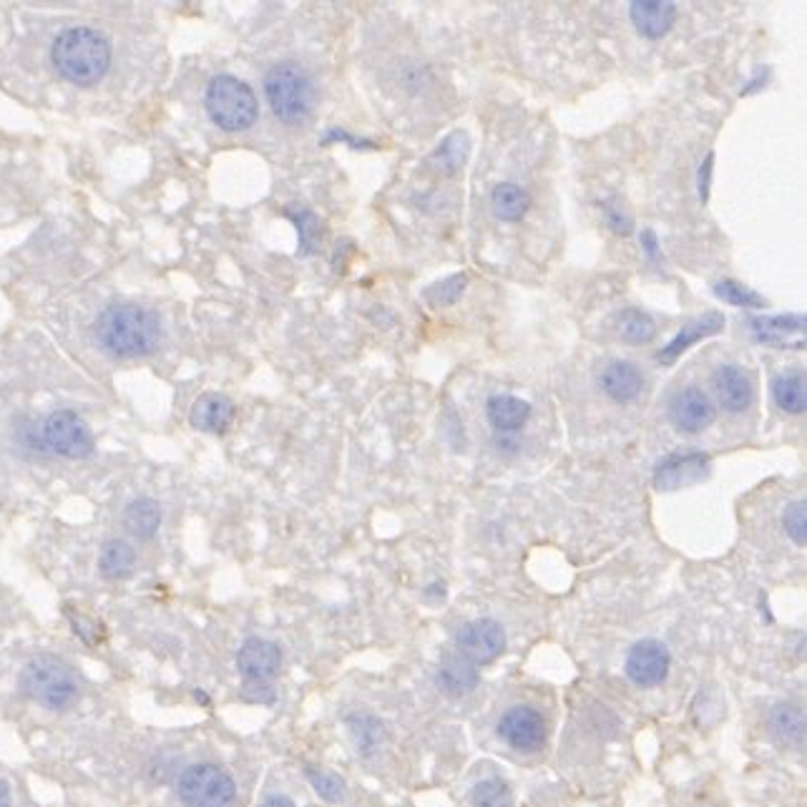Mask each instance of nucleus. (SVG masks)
<instances>
[{"label":"nucleus","instance_id":"f257e3e1","mask_svg":"<svg viewBox=\"0 0 807 807\" xmlns=\"http://www.w3.org/2000/svg\"><path fill=\"white\" fill-rule=\"evenodd\" d=\"M97 340L111 358H146L162 345V320L149 307L111 305L99 315Z\"/></svg>","mask_w":807,"mask_h":807},{"label":"nucleus","instance_id":"f03ea898","mask_svg":"<svg viewBox=\"0 0 807 807\" xmlns=\"http://www.w3.org/2000/svg\"><path fill=\"white\" fill-rule=\"evenodd\" d=\"M51 61L68 84L89 89V86H97L106 76L111 66V46L93 28H66L63 34L55 36L51 46Z\"/></svg>","mask_w":807,"mask_h":807},{"label":"nucleus","instance_id":"7ed1b4c3","mask_svg":"<svg viewBox=\"0 0 807 807\" xmlns=\"http://www.w3.org/2000/svg\"><path fill=\"white\" fill-rule=\"evenodd\" d=\"M18 690L23 697L43 704L51 712H66L74 707L81 692L76 669L55 654H38L26 662L18 675Z\"/></svg>","mask_w":807,"mask_h":807},{"label":"nucleus","instance_id":"20e7f679","mask_svg":"<svg viewBox=\"0 0 807 807\" xmlns=\"http://www.w3.org/2000/svg\"><path fill=\"white\" fill-rule=\"evenodd\" d=\"M265 97L272 114L287 126L305 124L318 104V89L310 71L295 61H280L267 71Z\"/></svg>","mask_w":807,"mask_h":807},{"label":"nucleus","instance_id":"39448f33","mask_svg":"<svg viewBox=\"0 0 807 807\" xmlns=\"http://www.w3.org/2000/svg\"><path fill=\"white\" fill-rule=\"evenodd\" d=\"M204 108H207L212 124L227 133L247 131L259 118V101L252 86L232 74L212 78L207 97H204Z\"/></svg>","mask_w":807,"mask_h":807},{"label":"nucleus","instance_id":"423d86ee","mask_svg":"<svg viewBox=\"0 0 807 807\" xmlns=\"http://www.w3.org/2000/svg\"><path fill=\"white\" fill-rule=\"evenodd\" d=\"M177 795L187 807H232L236 782L219 765H189L177 780Z\"/></svg>","mask_w":807,"mask_h":807},{"label":"nucleus","instance_id":"0eeeda50","mask_svg":"<svg viewBox=\"0 0 807 807\" xmlns=\"http://www.w3.org/2000/svg\"><path fill=\"white\" fill-rule=\"evenodd\" d=\"M41 446L53 456L68 458V461H84L93 453L97 443L86 421L74 410H55L43 421Z\"/></svg>","mask_w":807,"mask_h":807},{"label":"nucleus","instance_id":"6e6552de","mask_svg":"<svg viewBox=\"0 0 807 807\" xmlns=\"http://www.w3.org/2000/svg\"><path fill=\"white\" fill-rule=\"evenodd\" d=\"M712 473V458L700 450H690V453H669L662 458L659 465L654 469V488L664 490H682L690 486H697L702 481H707Z\"/></svg>","mask_w":807,"mask_h":807},{"label":"nucleus","instance_id":"1a4fd4ad","mask_svg":"<svg viewBox=\"0 0 807 807\" xmlns=\"http://www.w3.org/2000/svg\"><path fill=\"white\" fill-rule=\"evenodd\" d=\"M498 738L518 753H534L546 742V719L534 707L516 704L498 719Z\"/></svg>","mask_w":807,"mask_h":807},{"label":"nucleus","instance_id":"9d476101","mask_svg":"<svg viewBox=\"0 0 807 807\" xmlns=\"http://www.w3.org/2000/svg\"><path fill=\"white\" fill-rule=\"evenodd\" d=\"M456 644L458 654H461L465 662H471L473 667H478V664H488L501 656L505 649V635L498 622L476 619L469 622L461 631H458Z\"/></svg>","mask_w":807,"mask_h":807},{"label":"nucleus","instance_id":"9b49d317","mask_svg":"<svg viewBox=\"0 0 807 807\" xmlns=\"http://www.w3.org/2000/svg\"><path fill=\"white\" fill-rule=\"evenodd\" d=\"M669 418L679 433L697 435L707 431L717 418L715 402L697 385H687L669 402Z\"/></svg>","mask_w":807,"mask_h":807},{"label":"nucleus","instance_id":"f8f14e48","mask_svg":"<svg viewBox=\"0 0 807 807\" xmlns=\"http://www.w3.org/2000/svg\"><path fill=\"white\" fill-rule=\"evenodd\" d=\"M671 667V654L656 639H642L629 649L627 662H624V671L637 687H656L662 684L669 675Z\"/></svg>","mask_w":807,"mask_h":807},{"label":"nucleus","instance_id":"ddd939ff","mask_svg":"<svg viewBox=\"0 0 807 807\" xmlns=\"http://www.w3.org/2000/svg\"><path fill=\"white\" fill-rule=\"evenodd\" d=\"M282 652L280 646L262 637L244 639L236 652V669L244 677V684H267L280 675Z\"/></svg>","mask_w":807,"mask_h":807},{"label":"nucleus","instance_id":"4468645a","mask_svg":"<svg viewBox=\"0 0 807 807\" xmlns=\"http://www.w3.org/2000/svg\"><path fill=\"white\" fill-rule=\"evenodd\" d=\"M805 315L785 312V315H763V318H750V332L757 343L772 345V347H790V350H800L805 347Z\"/></svg>","mask_w":807,"mask_h":807},{"label":"nucleus","instance_id":"2eb2a0df","mask_svg":"<svg viewBox=\"0 0 807 807\" xmlns=\"http://www.w3.org/2000/svg\"><path fill=\"white\" fill-rule=\"evenodd\" d=\"M646 380L635 362L629 360H614L601 370L599 375V387L609 400L616 406H631L642 398Z\"/></svg>","mask_w":807,"mask_h":807},{"label":"nucleus","instance_id":"dca6fc26","mask_svg":"<svg viewBox=\"0 0 807 807\" xmlns=\"http://www.w3.org/2000/svg\"><path fill=\"white\" fill-rule=\"evenodd\" d=\"M712 385H715L717 402L725 413H745L755 400V387L753 380L742 370L740 366H719L712 375Z\"/></svg>","mask_w":807,"mask_h":807},{"label":"nucleus","instance_id":"f3484780","mask_svg":"<svg viewBox=\"0 0 807 807\" xmlns=\"http://www.w3.org/2000/svg\"><path fill=\"white\" fill-rule=\"evenodd\" d=\"M679 8L671 0H635L629 5V18L637 34L649 41H659L677 23Z\"/></svg>","mask_w":807,"mask_h":807},{"label":"nucleus","instance_id":"a211bd4d","mask_svg":"<svg viewBox=\"0 0 807 807\" xmlns=\"http://www.w3.org/2000/svg\"><path fill=\"white\" fill-rule=\"evenodd\" d=\"M722 330H725L722 312H704L702 318L687 322L684 328L669 340L667 347H662V350L656 353V360H659L662 366H675L692 345H697L712 335H719Z\"/></svg>","mask_w":807,"mask_h":807},{"label":"nucleus","instance_id":"6ab92c4d","mask_svg":"<svg viewBox=\"0 0 807 807\" xmlns=\"http://www.w3.org/2000/svg\"><path fill=\"white\" fill-rule=\"evenodd\" d=\"M486 418L496 435H516L531 418V402L509 393H496L486 400Z\"/></svg>","mask_w":807,"mask_h":807},{"label":"nucleus","instance_id":"aec40b11","mask_svg":"<svg viewBox=\"0 0 807 807\" xmlns=\"http://www.w3.org/2000/svg\"><path fill=\"white\" fill-rule=\"evenodd\" d=\"M234 402L221 393H204L194 400L192 413H189V423L192 428L202 433H215L221 435L229 431V425L234 423Z\"/></svg>","mask_w":807,"mask_h":807},{"label":"nucleus","instance_id":"412c9836","mask_svg":"<svg viewBox=\"0 0 807 807\" xmlns=\"http://www.w3.org/2000/svg\"><path fill=\"white\" fill-rule=\"evenodd\" d=\"M471 156V139L465 131H453L433 149L428 164L443 177H456Z\"/></svg>","mask_w":807,"mask_h":807},{"label":"nucleus","instance_id":"4be33fe9","mask_svg":"<svg viewBox=\"0 0 807 807\" xmlns=\"http://www.w3.org/2000/svg\"><path fill=\"white\" fill-rule=\"evenodd\" d=\"M124 528L139 541H149L154 538L162 526V505L154 498H133V501L124 509Z\"/></svg>","mask_w":807,"mask_h":807},{"label":"nucleus","instance_id":"5701e85b","mask_svg":"<svg viewBox=\"0 0 807 807\" xmlns=\"http://www.w3.org/2000/svg\"><path fill=\"white\" fill-rule=\"evenodd\" d=\"M490 209H494V215L501 221L516 225L531 209V194L524 187L513 184V181H501L490 192Z\"/></svg>","mask_w":807,"mask_h":807},{"label":"nucleus","instance_id":"b1692460","mask_svg":"<svg viewBox=\"0 0 807 807\" xmlns=\"http://www.w3.org/2000/svg\"><path fill=\"white\" fill-rule=\"evenodd\" d=\"M137 566V551L121 538H108L99 551V574L108 581H121Z\"/></svg>","mask_w":807,"mask_h":807},{"label":"nucleus","instance_id":"393cba45","mask_svg":"<svg viewBox=\"0 0 807 807\" xmlns=\"http://www.w3.org/2000/svg\"><path fill=\"white\" fill-rule=\"evenodd\" d=\"M772 398L778 402L780 410H785L790 415H800L807 408V395H805V373L800 370H787L780 373L772 383Z\"/></svg>","mask_w":807,"mask_h":807},{"label":"nucleus","instance_id":"a878e982","mask_svg":"<svg viewBox=\"0 0 807 807\" xmlns=\"http://www.w3.org/2000/svg\"><path fill=\"white\" fill-rule=\"evenodd\" d=\"M770 727L774 738L785 745H805V712L797 704H778L770 715Z\"/></svg>","mask_w":807,"mask_h":807},{"label":"nucleus","instance_id":"bb28decb","mask_svg":"<svg viewBox=\"0 0 807 807\" xmlns=\"http://www.w3.org/2000/svg\"><path fill=\"white\" fill-rule=\"evenodd\" d=\"M438 682L443 692L450 694V697H463V694H471L478 687V669L471 662H465L463 656H458V659H448L443 664Z\"/></svg>","mask_w":807,"mask_h":807},{"label":"nucleus","instance_id":"cd10ccee","mask_svg":"<svg viewBox=\"0 0 807 807\" xmlns=\"http://www.w3.org/2000/svg\"><path fill=\"white\" fill-rule=\"evenodd\" d=\"M616 330H619V337L624 343L646 345L656 335V322L644 310H639V307H627L616 318Z\"/></svg>","mask_w":807,"mask_h":807},{"label":"nucleus","instance_id":"c85d7f7f","mask_svg":"<svg viewBox=\"0 0 807 807\" xmlns=\"http://www.w3.org/2000/svg\"><path fill=\"white\" fill-rule=\"evenodd\" d=\"M284 215H287L292 221H295L297 227V240H299V255L307 257L312 255L315 249H318V244L322 240V229H320V219L312 215L310 209H299V207H290L284 209Z\"/></svg>","mask_w":807,"mask_h":807},{"label":"nucleus","instance_id":"c756f323","mask_svg":"<svg viewBox=\"0 0 807 807\" xmlns=\"http://www.w3.org/2000/svg\"><path fill=\"white\" fill-rule=\"evenodd\" d=\"M715 295L719 299H725L727 305L745 307V310H763V307H765L763 295H757L753 287H747V284L734 282V280L717 282L715 284Z\"/></svg>","mask_w":807,"mask_h":807},{"label":"nucleus","instance_id":"7c9ffc66","mask_svg":"<svg viewBox=\"0 0 807 807\" xmlns=\"http://www.w3.org/2000/svg\"><path fill=\"white\" fill-rule=\"evenodd\" d=\"M465 287H469V277H465V274H450L443 282L433 284V287L425 290V299H428L433 307H450L463 297Z\"/></svg>","mask_w":807,"mask_h":807},{"label":"nucleus","instance_id":"2f4dec72","mask_svg":"<svg viewBox=\"0 0 807 807\" xmlns=\"http://www.w3.org/2000/svg\"><path fill=\"white\" fill-rule=\"evenodd\" d=\"M511 790L501 778L481 780L473 787V805L476 807H511Z\"/></svg>","mask_w":807,"mask_h":807},{"label":"nucleus","instance_id":"473e14b6","mask_svg":"<svg viewBox=\"0 0 807 807\" xmlns=\"http://www.w3.org/2000/svg\"><path fill=\"white\" fill-rule=\"evenodd\" d=\"M307 780L315 787L324 803H340L345 797V780L337 778L335 772L324 770H307Z\"/></svg>","mask_w":807,"mask_h":807},{"label":"nucleus","instance_id":"72a5a7b5","mask_svg":"<svg viewBox=\"0 0 807 807\" xmlns=\"http://www.w3.org/2000/svg\"><path fill=\"white\" fill-rule=\"evenodd\" d=\"M782 528L790 536V541L797 546L807 543V503L803 501H793L782 513Z\"/></svg>","mask_w":807,"mask_h":807},{"label":"nucleus","instance_id":"f704fd0d","mask_svg":"<svg viewBox=\"0 0 807 807\" xmlns=\"http://www.w3.org/2000/svg\"><path fill=\"white\" fill-rule=\"evenodd\" d=\"M66 616H68L71 627H74V635L81 639L84 644L97 646L104 642V637H106L104 624L97 619H89V616H84V614H74V612H66Z\"/></svg>","mask_w":807,"mask_h":807},{"label":"nucleus","instance_id":"c9c22d12","mask_svg":"<svg viewBox=\"0 0 807 807\" xmlns=\"http://www.w3.org/2000/svg\"><path fill=\"white\" fill-rule=\"evenodd\" d=\"M599 209H601V215H604L606 227L612 229L614 234H622V236H629L631 234V227H635V219H631L627 215V212H624V207H622L619 202L604 200V202H599Z\"/></svg>","mask_w":807,"mask_h":807},{"label":"nucleus","instance_id":"e433bc0d","mask_svg":"<svg viewBox=\"0 0 807 807\" xmlns=\"http://www.w3.org/2000/svg\"><path fill=\"white\" fill-rule=\"evenodd\" d=\"M350 725H358L353 730V734L358 738V745L362 747V753H373V747L380 740V727L375 719H373V725H370V730L366 727V717H350Z\"/></svg>","mask_w":807,"mask_h":807},{"label":"nucleus","instance_id":"4c0bfd02","mask_svg":"<svg viewBox=\"0 0 807 807\" xmlns=\"http://www.w3.org/2000/svg\"><path fill=\"white\" fill-rule=\"evenodd\" d=\"M712 166H715V152H709L704 156V162L697 169V192L702 204L709 202V189H712Z\"/></svg>","mask_w":807,"mask_h":807},{"label":"nucleus","instance_id":"58836bf2","mask_svg":"<svg viewBox=\"0 0 807 807\" xmlns=\"http://www.w3.org/2000/svg\"><path fill=\"white\" fill-rule=\"evenodd\" d=\"M242 700L269 704V702L274 700V692H272V687H269V684H244L242 687Z\"/></svg>","mask_w":807,"mask_h":807},{"label":"nucleus","instance_id":"ea45409f","mask_svg":"<svg viewBox=\"0 0 807 807\" xmlns=\"http://www.w3.org/2000/svg\"><path fill=\"white\" fill-rule=\"evenodd\" d=\"M642 249H644V255L649 257V262H652V265L662 262V247H659V240H656L654 229H644V232H642Z\"/></svg>","mask_w":807,"mask_h":807},{"label":"nucleus","instance_id":"a19ab883","mask_svg":"<svg viewBox=\"0 0 807 807\" xmlns=\"http://www.w3.org/2000/svg\"><path fill=\"white\" fill-rule=\"evenodd\" d=\"M330 141H345V144H350L353 149L373 146V144H370V141H360V139H355L353 133H347L345 129H328V131H324L322 144H330Z\"/></svg>","mask_w":807,"mask_h":807},{"label":"nucleus","instance_id":"79ce46f5","mask_svg":"<svg viewBox=\"0 0 807 807\" xmlns=\"http://www.w3.org/2000/svg\"><path fill=\"white\" fill-rule=\"evenodd\" d=\"M259 807H297V805L292 803L287 795H269L267 800L262 805H259Z\"/></svg>","mask_w":807,"mask_h":807},{"label":"nucleus","instance_id":"37998d69","mask_svg":"<svg viewBox=\"0 0 807 807\" xmlns=\"http://www.w3.org/2000/svg\"><path fill=\"white\" fill-rule=\"evenodd\" d=\"M0 807H13L11 787H8L5 780H0Z\"/></svg>","mask_w":807,"mask_h":807},{"label":"nucleus","instance_id":"c03bdc74","mask_svg":"<svg viewBox=\"0 0 807 807\" xmlns=\"http://www.w3.org/2000/svg\"><path fill=\"white\" fill-rule=\"evenodd\" d=\"M767 76H770V71H765V76H763V71H759V74H757V78H753V81H750V84H747V89H745V91H742V97H747V93L757 91V89H759V84H765V78H767Z\"/></svg>","mask_w":807,"mask_h":807},{"label":"nucleus","instance_id":"a18cd8bd","mask_svg":"<svg viewBox=\"0 0 807 807\" xmlns=\"http://www.w3.org/2000/svg\"><path fill=\"white\" fill-rule=\"evenodd\" d=\"M194 700L202 702V704H207V707H209V697L202 690H194Z\"/></svg>","mask_w":807,"mask_h":807}]
</instances>
